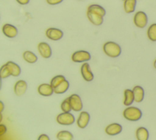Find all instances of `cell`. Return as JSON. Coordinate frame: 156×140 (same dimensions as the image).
<instances>
[{
    "instance_id": "obj_1",
    "label": "cell",
    "mask_w": 156,
    "mask_h": 140,
    "mask_svg": "<svg viewBox=\"0 0 156 140\" xmlns=\"http://www.w3.org/2000/svg\"><path fill=\"white\" fill-rule=\"evenodd\" d=\"M103 50L106 55L110 57H116L121 54L120 46L113 42H107L103 45Z\"/></svg>"
},
{
    "instance_id": "obj_2",
    "label": "cell",
    "mask_w": 156,
    "mask_h": 140,
    "mask_svg": "<svg viewBox=\"0 0 156 140\" xmlns=\"http://www.w3.org/2000/svg\"><path fill=\"white\" fill-rule=\"evenodd\" d=\"M142 112L141 110L134 106H129L123 111V116L125 119L130 121H137L141 117Z\"/></svg>"
},
{
    "instance_id": "obj_3",
    "label": "cell",
    "mask_w": 156,
    "mask_h": 140,
    "mask_svg": "<svg viewBox=\"0 0 156 140\" xmlns=\"http://www.w3.org/2000/svg\"><path fill=\"white\" fill-rule=\"evenodd\" d=\"M56 120L59 124L63 125H69L74 122L75 118L73 114L69 112H63L59 114L57 116Z\"/></svg>"
},
{
    "instance_id": "obj_4",
    "label": "cell",
    "mask_w": 156,
    "mask_h": 140,
    "mask_svg": "<svg viewBox=\"0 0 156 140\" xmlns=\"http://www.w3.org/2000/svg\"><path fill=\"white\" fill-rule=\"evenodd\" d=\"M133 22L138 28H143L147 23V17L144 12L138 11L134 15Z\"/></svg>"
},
{
    "instance_id": "obj_5",
    "label": "cell",
    "mask_w": 156,
    "mask_h": 140,
    "mask_svg": "<svg viewBox=\"0 0 156 140\" xmlns=\"http://www.w3.org/2000/svg\"><path fill=\"white\" fill-rule=\"evenodd\" d=\"M90 59V54L88 51L83 50L77 51L74 52L71 56V59L74 62H83L89 61Z\"/></svg>"
},
{
    "instance_id": "obj_6",
    "label": "cell",
    "mask_w": 156,
    "mask_h": 140,
    "mask_svg": "<svg viewBox=\"0 0 156 140\" xmlns=\"http://www.w3.org/2000/svg\"><path fill=\"white\" fill-rule=\"evenodd\" d=\"M69 101L71 109L76 112L80 111L82 109L83 105L80 97L77 94H73L69 97Z\"/></svg>"
},
{
    "instance_id": "obj_7",
    "label": "cell",
    "mask_w": 156,
    "mask_h": 140,
    "mask_svg": "<svg viewBox=\"0 0 156 140\" xmlns=\"http://www.w3.org/2000/svg\"><path fill=\"white\" fill-rule=\"evenodd\" d=\"M87 16L90 21L94 25L99 26L103 23V17L96 12L87 10Z\"/></svg>"
},
{
    "instance_id": "obj_8",
    "label": "cell",
    "mask_w": 156,
    "mask_h": 140,
    "mask_svg": "<svg viewBox=\"0 0 156 140\" xmlns=\"http://www.w3.org/2000/svg\"><path fill=\"white\" fill-rule=\"evenodd\" d=\"M46 35L52 40H58L62 38L63 32L59 29L50 28L46 31Z\"/></svg>"
},
{
    "instance_id": "obj_9",
    "label": "cell",
    "mask_w": 156,
    "mask_h": 140,
    "mask_svg": "<svg viewBox=\"0 0 156 140\" xmlns=\"http://www.w3.org/2000/svg\"><path fill=\"white\" fill-rule=\"evenodd\" d=\"M2 31L3 34L9 38H13L16 37L18 34L16 28L15 26L9 23H6L3 25Z\"/></svg>"
},
{
    "instance_id": "obj_10",
    "label": "cell",
    "mask_w": 156,
    "mask_h": 140,
    "mask_svg": "<svg viewBox=\"0 0 156 140\" xmlns=\"http://www.w3.org/2000/svg\"><path fill=\"white\" fill-rule=\"evenodd\" d=\"M38 50L40 55L44 58H49L52 54L50 46L46 42H40L38 45Z\"/></svg>"
},
{
    "instance_id": "obj_11",
    "label": "cell",
    "mask_w": 156,
    "mask_h": 140,
    "mask_svg": "<svg viewBox=\"0 0 156 140\" xmlns=\"http://www.w3.org/2000/svg\"><path fill=\"white\" fill-rule=\"evenodd\" d=\"M80 72L83 78L87 81H91L93 80L94 76L91 72L90 65L88 63L85 62L82 64L80 68Z\"/></svg>"
},
{
    "instance_id": "obj_12",
    "label": "cell",
    "mask_w": 156,
    "mask_h": 140,
    "mask_svg": "<svg viewBox=\"0 0 156 140\" xmlns=\"http://www.w3.org/2000/svg\"><path fill=\"white\" fill-rule=\"evenodd\" d=\"M27 87V83L24 80H19L15 84L14 92L18 96L23 95L26 91Z\"/></svg>"
},
{
    "instance_id": "obj_13",
    "label": "cell",
    "mask_w": 156,
    "mask_h": 140,
    "mask_svg": "<svg viewBox=\"0 0 156 140\" xmlns=\"http://www.w3.org/2000/svg\"><path fill=\"white\" fill-rule=\"evenodd\" d=\"M38 92L43 96L48 97L51 95L54 92V88L51 84L44 83L38 87Z\"/></svg>"
},
{
    "instance_id": "obj_14",
    "label": "cell",
    "mask_w": 156,
    "mask_h": 140,
    "mask_svg": "<svg viewBox=\"0 0 156 140\" xmlns=\"http://www.w3.org/2000/svg\"><path fill=\"white\" fill-rule=\"evenodd\" d=\"M90 114L86 111H82L77 120V124L80 128L86 127L90 120Z\"/></svg>"
},
{
    "instance_id": "obj_15",
    "label": "cell",
    "mask_w": 156,
    "mask_h": 140,
    "mask_svg": "<svg viewBox=\"0 0 156 140\" xmlns=\"http://www.w3.org/2000/svg\"><path fill=\"white\" fill-rule=\"evenodd\" d=\"M105 133L110 136H114L119 134L122 131V126L117 123H113L105 128Z\"/></svg>"
},
{
    "instance_id": "obj_16",
    "label": "cell",
    "mask_w": 156,
    "mask_h": 140,
    "mask_svg": "<svg viewBox=\"0 0 156 140\" xmlns=\"http://www.w3.org/2000/svg\"><path fill=\"white\" fill-rule=\"evenodd\" d=\"M132 91L134 96V101L137 103L141 102L144 98V89L140 86H136L133 88Z\"/></svg>"
},
{
    "instance_id": "obj_17",
    "label": "cell",
    "mask_w": 156,
    "mask_h": 140,
    "mask_svg": "<svg viewBox=\"0 0 156 140\" xmlns=\"http://www.w3.org/2000/svg\"><path fill=\"white\" fill-rule=\"evenodd\" d=\"M5 64L9 69L11 75L13 76H18L20 75L21 73V68L18 64L12 61H8Z\"/></svg>"
},
{
    "instance_id": "obj_18",
    "label": "cell",
    "mask_w": 156,
    "mask_h": 140,
    "mask_svg": "<svg viewBox=\"0 0 156 140\" xmlns=\"http://www.w3.org/2000/svg\"><path fill=\"white\" fill-rule=\"evenodd\" d=\"M124 105L126 106H129L134 101V96L133 91L130 89H126L124 92Z\"/></svg>"
},
{
    "instance_id": "obj_19",
    "label": "cell",
    "mask_w": 156,
    "mask_h": 140,
    "mask_svg": "<svg viewBox=\"0 0 156 140\" xmlns=\"http://www.w3.org/2000/svg\"><path fill=\"white\" fill-rule=\"evenodd\" d=\"M136 0H124V9L127 13L133 12L135 9Z\"/></svg>"
},
{
    "instance_id": "obj_20",
    "label": "cell",
    "mask_w": 156,
    "mask_h": 140,
    "mask_svg": "<svg viewBox=\"0 0 156 140\" xmlns=\"http://www.w3.org/2000/svg\"><path fill=\"white\" fill-rule=\"evenodd\" d=\"M136 136L138 140H147L149 138V132L146 128L141 127L137 128Z\"/></svg>"
},
{
    "instance_id": "obj_21",
    "label": "cell",
    "mask_w": 156,
    "mask_h": 140,
    "mask_svg": "<svg viewBox=\"0 0 156 140\" xmlns=\"http://www.w3.org/2000/svg\"><path fill=\"white\" fill-rule=\"evenodd\" d=\"M69 87V83L67 80L65 79L59 85L54 88V92L55 94H63Z\"/></svg>"
},
{
    "instance_id": "obj_22",
    "label": "cell",
    "mask_w": 156,
    "mask_h": 140,
    "mask_svg": "<svg viewBox=\"0 0 156 140\" xmlns=\"http://www.w3.org/2000/svg\"><path fill=\"white\" fill-rule=\"evenodd\" d=\"M24 59L28 63L33 64L37 62V56L32 51H26L23 53V54Z\"/></svg>"
},
{
    "instance_id": "obj_23",
    "label": "cell",
    "mask_w": 156,
    "mask_h": 140,
    "mask_svg": "<svg viewBox=\"0 0 156 140\" xmlns=\"http://www.w3.org/2000/svg\"><path fill=\"white\" fill-rule=\"evenodd\" d=\"M57 138L59 140H71L73 139V135L71 132L63 130L57 134Z\"/></svg>"
},
{
    "instance_id": "obj_24",
    "label": "cell",
    "mask_w": 156,
    "mask_h": 140,
    "mask_svg": "<svg viewBox=\"0 0 156 140\" xmlns=\"http://www.w3.org/2000/svg\"><path fill=\"white\" fill-rule=\"evenodd\" d=\"M147 34L148 38L153 42L156 41V23L152 24L147 29Z\"/></svg>"
},
{
    "instance_id": "obj_25",
    "label": "cell",
    "mask_w": 156,
    "mask_h": 140,
    "mask_svg": "<svg viewBox=\"0 0 156 140\" xmlns=\"http://www.w3.org/2000/svg\"><path fill=\"white\" fill-rule=\"evenodd\" d=\"M87 10H91L94 12H96L101 15L102 17H104L105 15V10L102 6L98 4H91L89 6Z\"/></svg>"
},
{
    "instance_id": "obj_26",
    "label": "cell",
    "mask_w": 156,
    "mask_h": 140,
    "mask_svg": "<svg viewBox=\"0 0 156 140\" xmlns=\"http://www.w3.org/2000/svg\"><path fill=\"white\" fill-rule=\"evenodd\" d=\"M65 79V78L63 75H57L54 76L51 81L50 84L53 88H55L58 85H59Z\"/></svg>"
},
{
    "instance_id": "obj_27",
    "label": "cell",
    "mask_w": 156,
    "mask_h": 140,
    "mask_svg": "<svg viewBox=\"0 0 156 140\" xmlns=\"http://www.w3.org/2000/svg\"><path fill=\"white\" fill-rule=\"evenodd\" d=\"M61 109L63 112H69L72 109L69 101V97L66 98L61 104Z\"/></svg>"
},
{
    "instance_id": "obj_28",
    "label": "cell",
    "mask_w": 156,
    "mask_h": 140,
    "mask_svg": "<svg viewBox=\"0 0 156 140\" xmlns=\"http://www.w3.org/2000/svg\"><path fill=\"white\" fill-rule=\"evenodd\" d=\"M10 72L6 64L2 65L1 68V78H5L10 76Z\"/></svg>"
},
{
    "instance_id": "obj_29",
    "label": "cell",
    "mask_w": 156,
    "mask_h": 140,
    "mask_svg": "<svg viewBox=\"0 0 156 140\" xmlns=\"http://www.w3.org/2000/svg\"><path fill=\"white\" fill-rule=\"evenodd\" d=\"M63 0H46V2L49 5H56L61 3Z\"/></svg>"
},
{
    "instance_id": "obj_30",
    "label": "cell",
    "mask_w": 156,
    "mask_h": 140,
    "mask_svg": "<svg viewBox=\"0 0 156 140\" xmlns=\"http://www.w3.org/2000/svg\"><path fill=\"white\" fill-rule=\"evenodd\" d=\"M7 128L3 124H0V136H2L6 133Z\"/></svg>"
},
{
    "instance_id": "obj_31",
    "label": "cell",
    "mask_w": 156,
    "mask_h": 140,
    "mask_svg": "<svg viewBox=\"0 0 156 140\" xmlns=\"http://www.w3.org/2000/svg\"><path fill=\"white\" fill-rule=\"evenodd\" d=\"M38 140H49V138L46 135V134H41L38 138Z\"/></svg>"
},
{
    "instance_id": "obj_32",
    "label": "cell",
    "mask_w": 156,
    "mask_h": 140,
    "mask_svg": "<svg viewBox=\"0 0 156 140\" xmlns=\"http://www.w3.org/2000/svg\"><path fill=\"white\" fill-rule=\"evenodd\" d=\"M21 5H26L29 2V0H16Z\"/></svg>"
},
{
    "instance_id": "obj_33",
    "label": "cell",
    "mask_w": 156,
    "mask_h": 140,
    "mask_svg": "<svg viewBox=\"0 0 156 140\" xmlns=\"http://www.w3.org/2000/svg\"><path fill=\"white\" fill-rule=\"evenodd\" d=\"M0 103H1V112H2V111H3V109H4V104L2 103V101H0Z\"/></svg>"
},
{
    "instance_id": "obj_34",
    "label": "cell",
    "mask_w": 156,
    "mask_h": 140,
    "mask_svg": "<svg viewBox=\"0 0 156 140\" xmlns=\"http://www.w3.org/2000/svg\"><path fill=\"white\" fill-rule=\"evenodd\" d=\"M154 66L155 68H156V59L155 60V61H154Z\"/></svg>"
},
{
    "instance_id": "obj_35",
    "label": "cell",
    "mask_w": 156,
    "mask_h": 140,
    "mask_svg": "<svg viewBox=\"0 0 156 140\" xmlns=\"http://www.w3.org/2000/svg\"><path fill=\"white\" fill-rule=\"evenodd\" d=\"M2 114H1V121H0V122H1V120H2Z\"/></svg>"
},
{
    "instance_id": "obj_36",
    "label": "cell",
    "mask_w": 156,
    "mask_h": 140,
    "mask_svg": "<svg viewBox=\"0 0 156 140\" xmlns=\"http://www.w3.org/2000/svg\"></svg>"
}]
</instances>
